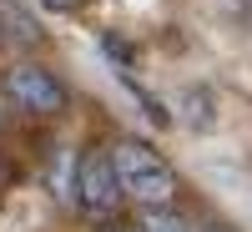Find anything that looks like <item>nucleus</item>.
Here are the masks:
<instances>
[{
    "instance_id": "f257e3e1",
    "label": "nucleus",
    "mask_w": 252,
    "mask_h": 232,
    "mask_svg": "<svg viewBox=\"0 0 252 232\" xmlns=\"http://www.w3.org/2000/svg\"><path fill=\"white\" fill-rule=\"evenodd\" d=\"M111 172L121 182V197L136 202V207H172L177 202V172L152 141L141 136H121L111 146Z\"/></svg>"
},
{
    "instance_id": "f03ea898",
    "label": "nucleus",
    "mask_w": 252,
    "mask_h": 232,
    "mask_svg": "<svg viewBox=\"0 0 252 232\" xmlns=\"http://www.w3.org/2000/svg\"><path fill=\"white\" fill-rule=\"evenodd\" d=\"M71 207H76L86 222H101V227L121 212V182H116V172H111V157H106V152H81V157H76Z\"/></svg>"
},
{
    "instance_id": "7ed1b4c3",
    "label": "nucleus",
    "mask_w": 252,
    "mask_h": 232,
    "mask_svg": "<svg viewBox=\"0 0 252 232\" xmlns=\"http://www.w3.org/2000/svg\"><path fill=\"white\" fill-rule=\"evenodd\" d=\"M5 96L10 106H20L26 116H66L71 106V91L61 86V76H51L46 66H35V61H20V66L5 76Z\"/></svg>"
},
{
    "instance_id": "20e7f679",
    "label": "nucleus",
    "mask_w": 252,
    "mask_h": 232,
    "mask_svg": "<svg viewBox=\"0 0 252 232\" xmlns=\"http://www.w3.org/2000/svg\"><path fill=\"white\" fill-rule=\"evenodd\" d=\"M136 232H197V227L187 222L182 212H172V207H141Z\"/></svg>"
},
{
    "instance_id": "39448f33",
    "label": "nucleus",
    "mask_w": 252,
    "mask_h": 232,
    "mask_svg": "<svg viewBox=\"0 0 252 232\" xmlns=\"http://www.w3.org/2000/svg\"><path fill=\"white\" fill-rule=\"evenodd\" d=\"M5 26H10V35H15V40H26V46H31V40H40V26H35V20L20 10V5L0 0V35H5Z\"/></svg>"
},
{
    "instance_id": "423d86ee",
    "label": "nucleus",
    "mask_w": 252,
    "mask_h": 232,
    "mask_svg": "<svg viewBox=\"0 0 252 232\" xmlns=\"http://www.w3.org/2000/svg\"><path fill=\"white\" fill-rule=\"evenodd\" d=\"M121 81H126V86H131V96L141 101V111H146V121H157V126H166V121H172V111H166V106H161V101H157L152 91L141 86V81H136L131 71H121Z\"/></svg>"
},
{
    "instance_id": "0eeeda50",
    "label": "nucleus",
    "mask_w": 252,
    "mask_h": 232,
    "mask_svg": "<svg viewBox=\"0 0 252 232\" xmlns=\"http://www.w3.org/2000/svg\"><path fill=\"white\" fill-rule=\"evenodd\" d=\"M5 111H10V96H0V126H5Z\"/></svg>"
},
{
    "instance_id": "6e6552de",
    "label": "nucleus",
    "mask_w": 252,
    "mask_h": 232,
    "mask_svg": "<svg viewBox=\"0 0 252 232\" xmlns=\"http://www.w3.org/2000/svg\"><path fill=\"white\" fill-rule=\"evenodd\" d=\"M101 232H121V227H111V222H106V227H101Z\"/></svg>"
}]
</instances>
